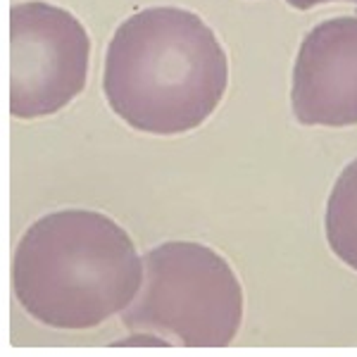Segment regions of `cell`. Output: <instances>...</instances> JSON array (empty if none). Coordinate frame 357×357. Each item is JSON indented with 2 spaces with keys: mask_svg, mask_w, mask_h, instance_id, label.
I'll return each mask as SVG.
<instances>
[{
  "mask_svg": "<svg viewBox=\"0 0 357 357\" xmlns=\"http://www.w3.org/2000/svg\"><path fill=\"white\" fill-rule=\"evenodd\" d=\"M293 114L307 126L357 124V17L317 24L293 67Z\"/></svg>",
  "mask_w": 357,
  "mask_h": 357,
  "instance_id": "cell-5",
  "label": "cell"
},
{
  "mask_svg": "<svg viewBox=\"0 0 357 357\" xmlns=\"http://www.w3.org/2000/svg\"><path fill=\"white\" fill-rule=\"evenodd\" d=\"M289 5L298 10H310L314 8V5H324V3H338V0H286ZM345 3H357V0H345Z\"/></svg>",
  "mask_w": 357,
  "mask_h": 357,
  "instance_id": "cell-7",
  "label": "cell"
},
{
  "mask_svg": "<svg viewBox=\"0 0 357 357\" xmlns=\"http://www.w3.org/2000/svg\"><path fill=\"white\" fill-rule=\"evenodd\" d=\"M229 82L227 53L198 15L148 8L114 31L102 91L114 114L155 136L195 129L217 110Z\"/></svg>",
  "mask_w": 357,
  "mask_h": 357,
  "instance_id": "cell-1",
  "label": "cell"
},
{
  "mask_svg": "<svg viewBox=\"0 0 357 357\" xmlns=\"http://www.w3.org/2000/svg\"><path fill=\"white\" fill-rule=\"evenodd\" d=\"M326 241L357 272V160L345 167L333 183L326 205Z\"/></svg>",
  "mask_w": 357,
  "mask_h": 357,
  "instance_id": "cell-6",
  "label": "cell"
},
{
  "mask_svg": "<svg viewBox=\"0 0 357 357\" xmlns=\"http://www.w3.org/2000/svg\"><path fill=\"white\" fill-rule=\"evenodd\" d=\"M13 284L20 305L41 324L93 329L134 303L143 286V257L110 217L60 210L22 236Z\"/></svg>",
  "mask_w": 357,
  "mask_h": 357,
  "instance_id": "cell-2",
  "label": "cell"
},
{
  "mask_svg": "<svg viewBox=\"0 0 357 357\" xmlns=\"http://www.w3.org/2000/svg\"><path fill=\"white\" fill-rule=\"evenodd\" d=\"M91 38L72 13L43 0L10 10V112L38 119L60 112L86 86Z\"/></svg>",
  "mask_w": 357,
  "mask_h": 357,
  "instance_id": "cell-4",
  "label": "cell"
},
{
  "mask_svg": "<svg viewBox=\"0 0 357 357\" xmlns=\"http://www.w3.org/2000/svg\"><path fill=\"white\" fill-rule=\"evenodd\" d=\"M243 321V289L212 248L169 241L143 257V286L122 312L129 331L193 348H222Z\"/></svg>",
  "mask_w": 357,
  "mask_h": 357,
  "instance_id": "cell-3",
  "label": "cell"
}]
</instances>
